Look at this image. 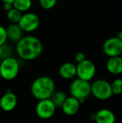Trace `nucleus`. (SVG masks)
Masks as SVG:
<instances>
[{"mask_svg": "<svg viewBox=\"0 0 122 123\" xmlns=\"http://www.w3.org/2000/svg\"><path fill=\"white\" fill-rule=\"evenodd\" d=\"M16 52L24 60H34L41 55L43 44L35 36H23L16 44Z\"/></svg>", "mask_w": 122, "mask_h": 123, "instance_id": "obj_1", "label": "nucleus"}, {"mask_svg": "<svg viewBox=\"0 0 122 123\" xmlns=\"http://www.w3.org/2000/svg\"><path fill=\"white\" fill-rule=\"evenodd\" d=\"M31 93L39 100L50 99L55 92V82L49 76H39L31 85Z\"/></svg>", "mask_w": 122, "mask_h": 123, "instance_id": "obj_2", "label": "nucleus"}, {"mask_svg": "<svg viewBox=\"0 0 122 123\" xmlns=\"http://www.w3.org/2000/svg\"><path fill=\"white\" fill-rule=\"evenodd\" d=\"M70 94L72 97L80 100V103H83L85 99L88 98L91 94V84L89 81L77 78L70 84Z\"/></svg>", "mask_w": 122, "mask_h": 123, "instance_id": "obj_3", "label": "nucleus"}, {"mask_svg": "<svg viewBox=\"0 0 122 123\" xmlns=\"http://www.w3.org/2000/svg\"><path fill=\"white\" fill-rule=\"evenodd\" d=\"M19 72V64L13 57H8L0 62V75L6 80L15 79Z\"/></svg>", "mask_w": 122, "mask_h": 123, "instance_id": "obj_4", "label": "nucleus"}, {"mask_svg": "<svg viewBox=\"0 0 122 123\" xmlns=\"http://www.w3.org/2000/svg\"><path fill=\"white\" fill-rule=\"evenodd\" d=\"M91 94L98 100H105L110 99L113 95L110 83L103 79L94 80L91 84Z\"/></svg>", "mask_w": 122, "mask_h": 123, "instance_id": "obj_5", "label": "nucleus"}, {"mask_svg": "<svg viewBox=\"0 0 122 123\" xmlns=\"http://www.w3.org/2000/svg\"><path fill=\"white\" fill-rule=\"evenodd\" d=\"M96 67L94 62L90 60H85L76 65V75L79 79L85 81L91 80L95 75Z\"/></svg>", "mask_w": 122, "mask_h": 123, "instance_id": "obj_6", "label": "nucleus"}, {"mask_svg": "<svg viewBox=\"0 0 122 123\" xmlns=\"http://www.w3.org/2000/svg\"><path fill=\"white\" fill-rule=\"evenodd\" d=\"M57 107L54 104V102L50 99L39 100L38 104L36 105V114L41 119H49L53 117L55 114Z\"/></svg>", "mask_w": 122, "mask_h": 123, "instance_id": "obj_7", "label": "nucleus"}, {"mask_svg": "<svg viewBox=\"0 0 122 123\" xmlns=\"http://www.w3.org/2000/svg\"><path fill=\"white\" fill-rule=\"evenodd\" d=\"M18 25L21 28L23 32H33L39 28L40 25V19L36 13L28 12L23 13Z\"/></svg>", "mask_w": 122, "mask_h": 123, "instance_id": "obj_8", "label": "nucleus"}, {"mask_svg": "<svg viewBox=\"0 0 122 123\" xmlns=\"http://www.w3.org/2000/svg\"><path fill=\"white\" fill-rule=\"evenodd\" d=\"M103 51L109 58L120 56L122 53V40L116 36L109 38L103 44Z\"/></svg>", "mask_w": 122, "mask_h": 123, "instance_id": "obj_9", "label": "nucleus"}, {"mask_svg": "<svg viewBox=\"0 0 122 123\" xmlns=\"http://www.w3.org/2000/svg\"><path fill=\"white\" fill-rule=\"evenodd\" d=\"M18 103V99L14 93L8 91L2 96L0 99V107L3 111L7 112L14 110Z\"/></svg>", "mask_w": 122, "mask_h": 123, "instance_id": "obj_10", "label": "nucleus"}, {"mask_svg": "<svg viewBox=\"0 0 122 123\" xmlns=\"http://www.w3.org/2000/svg\"><path fill=\"white\" fill-rule=\"evenodd\" d=\"M80 102L76 98L69 96L65 100L64 103L61 106L63 112L67 116H74L79 111L80 107Z\"/></svg>", "mask_w": 122, "mask_h": 123, "instance_id": "obj_11", "label": "nucleus"}, {"mask_svg": "<svg viewBox=\"0 0 122 123\" xmlns=\"http://www.w3.org/2000/svg\"><path fill=\"white\" fill-rule=\"evenodd\" d=\"M94 121L96 123H115L116 115L110 109L103 108L94 114Z\"/></svg>", "mask_w": 122, "mask_h": 123, "instance_id": "obj_12", "label": "nucleus"}, {"mask_svg": "<svg viewBox=\"0 0 122 123\" xmlns=\"http://www.w3.org/2000/svg\"><path fill=\"white\" fill-rule=\"evenodd\" d=\"M106 69L110 74L118 75L122 74V59L121 56L110 57L106 62Z\"/></svg>", "mask_w": 122, "mask_h": 123, "instance_id": "obj_13", "label": "nucleus"}, {"mask_svg": "<svg viewBox=\"0 0 122 123\" xmlns=\"http://www.w3.org/2000/svg\"><path fill=\"white\" fill-rule=\"evenodd\" d=\"M59 74L65 80L73 79L76 76V65L72 62H65L59 67Z\"/></svg>", "mask_w": 122, "mask_h": 123, "instance_id": "obj_14", "label": "nucleus"}, {"mask_svg": "<svg viewBox=\"0 0 122 123\" xmlns=\"http://www.w3.org/2000/svg\"><path fill=\"white\" fill-rule=\"evenodd\" d=\"M8 39L13 43H18L23 36V30L18 24H11L8 25V27L6 29Z\"/></svg>", "mask_w": 122, "mask_h": 123, "instance_id": "obj_15", "label": "nucleus"}, {"mask_svg": "<svg viewBox=\"0 0 122 123\" xmlns=\"http://www.w3.org/2000/svg\"><path fill=\"white\" fill-rule=\"evenodd\" d=\"M13 6L21 13L27 12L32 7V0H15L13 3Z\"/></svg>", "mask_w": 122, "mask_h": 123, "instance_id": "obj_16", "label": "nucleus"}, {"mask_svg": "<svg viewBox=\"0 0 122 123\" xmlns=\"http://www.w3.org/2000/svg\"><path fill=\"white\" fill-rule=\"evenodd\" d=\"M66 99L67 96L64 92H63V91H55L53 94V96H51L50 100L54 102L55 106L58 108V107H61L63 105V104L64 103Z\"/></svg>", "mask_w": 122, "mask_h": 123, "instance_id": "obj_17", "label": "nucleus"}, {"mask_svg": "<svg viewBox=\"0 0 122 123\" xmlns=\"http://www.w3.org/2000/svg\"><path fill=\"white\" fill-rule=\"evenodd\" d=\"M22 15L23 13L14 8L7 12V18L8 19V21L11 22V24H18L22 18Z\"/></svg>", "mask_w": 122, "mask_h": 123, "instance_id": "obj_18", "label": "nucleus"}, {"mask_svg": "<svg viewBox=\"0 0 122 123\" xmlns=\"http://www.w3.org/2000/svg\"><path fill=\"white\" fill-rule=\"evenodd\" d=\"M110 85L113 95L118 96V95L122 94V79L121 78L115 79L112 83H110Z\"/></svg>", "mask_w": 122, "mask_h": 123, "instance_id": "obj_19", "label": "nucleus"}, {"mask_svg": "<svg viewBox=\"0 0 122 123\" xmlns=\"http://www.w3.org/2000/svg\"><path fill=\"white\" fill-rule=\"evenodd\" d=\"M12 49L9 46L3 44V45H0V59L4 60L8 57H12Z\"/></svg>", "mask_w": 122, "mask_h": 123, "instance_id": "obj_20", "label": "nucleus"}, {"mask_svg": "<svg viewBox=\"0 0 122 123\" xmlns=\"http://www.w3.org/2000/svg\"><path fill=\"white\" fill-rule=\"evenodd\" d=\"M57 0H39V4L44 9H51L55 6Z\"/></svg>", "mask_w": 122, "mask_h": 123, "instance_id": "obj_21", "label": "nucleus"}, {"mask_svg": "<svg viewBox=\"0 0 122 123\" xmlns=\"http://www.w3.org/2000/svg\"><path fill=\"white\" fill-rule=\"evenodd\" d=\"M7 40H8V35H7L6 28L0 25V45L5 44Z\"/></svg>", "mask_w": 122, "mask_h": 123, "instance_id": "obj_22", "label": "nucleus"}, {"mask_svg": "<svg viewBox=\"0 0 122 123\" xmlns=\"http://www.w3.org/2000/svg\"><path fill=\"white\" fill-rule=\"evenodd\" d=\"M75 60L77 63H81L84 60H86V57H85V55L83 53V52H78V53L75 54Z\"/></svg>", "mask_w": 122, "mask_h": 123, "instance_id": "obj_23", "label": "nucleus"}, {"mask_svg": "<svg viewBox=\"0 0 122 123\" xmlns=\"http://www.w3.org/2000/svg\"><path fill=\"white\" fill-rule=\"evenodd\" d=\"M13 8V4H12V3H3V9H4L6 12H8L9 10H11Z\"/></svg>", "mask_w": 122, "mask_h": 123, "instance_id": "obj_24", "label": "nucleus"}, {"mask_svg": "<svg viewBox=\"0 0 122 123\" xmlns=\"http://www.w3.org/2000/svg\"><path fill=\"white\" fill-rule=\"evenodd\" d=\"M2 2H3V3H12L13 4V2L15 1V0H1Z\"/></svg>", "mask_w": 122, "mask_h": 123, "instance_id": "obj_25", "label": "nucleus"}, {"mask_svg": "<svg viewBox=\"0 0 122 123\" xmlns=\"http://www.w3.org/2000/svg\"><path fill=\"white\" fill-rule=\"evenodd\" d=\"M116 37H117L118 39H121V40H122V31H120V32L118 33L117 35H116Z\"/></svg>", "mask_w": 122, "mask_h": 123, "instance_id": "obj_26", "label": "nucleus"}, {"mask_svg": "<svg viewBox=\"0 0 122 123\" xmlns=\"http://www.w3.org/2000/svg\"><path fill=\"white\" fill-rule=\"evenodd\" d=\"M120 56H121V59H122V53H121V55H120Z\"/></svg>", "mask_w": 122, "mask_h": 123, "instance_id": "obj_27", "label": "nucleus"}, {"mask_svg": "<svg viewBox=\"0 0 122 123\" xmlns=\"http://www.w3.org/2000/svg\"><path fill=\"white\" fill-rule=\"evenodd\" d=\"M62 1H69V0H62Z\"/></svg>", "mask_w": 122, "mask_h": 123, "instance_id": "obj_28", "label": "nucleus"}]
</instances>
